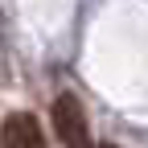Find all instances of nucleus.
I'll return each mask as SVG.
<instances>
[{"mask_svg": "<svg viewBox=\"0 0 148 148\" xmlns=\"http://www.w3.org/2000/svg\"><path fill=\"white\" fill-rule=\"evenodd\" d=\"M0 148H45L41 123H37L29 111H12L0 123Z\"/></svg>", "mask_w": 148, "mask_h": 148, "instance_id": "nucleus-2", "label": "nucleus"}, {"mask_svg": "<svg viewBox=\"0 0 148 148\" xmlns=\"http://www.w3.org/2000/svg\"><path fill=\"white\" fill-rule=\"evenodd\" d=\"M53 132H58V140L66 148H95L90 127H86V111H82L78 95L62 90V95L53 99Z\"/></svg>", "mask_w": 148, "mask_h": 148, "instance_id": "nucleus-1", "label": "nucleus"}, {"mask_svg": "<svg viewBox=\"0 0 148 148\" xmlns=\"http://www.w3.org/2000/svg\"><path fill=\"white\" fill-rule=\"evenodd\" d=\"M99 148H115V144H99Z\"/></svg>", "mask_w": 148, "mask_h": 148, "instance_id": "nucleus-3", "label": "nucleus"}]
</instances>
